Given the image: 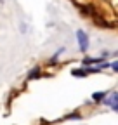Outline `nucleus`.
<instances>
[{
	"label": "nucleus",
	"instance_id": "20e7f679",
	"mask_svg": "<svg viewBox=\"0 0 118 125\" xmlns=\"http://www.w3.org/2000/svg\"><path fill=\"white\" fill-rule=\"evenodd\" d=\"M111 68H113L115 71H118V61H115V62H113V64H111Z\"/></svg>",
	"mask_w": 118,
	"mask_h": 125
},
{
	"label": "nucleus",
	"instance_id": "f03ea898",
	"mask_svg": "<svg viewBox=\"0 0 118 125\" xmlns=\"http://www.w3.org/2000/svg\"><path fill=\"white\" fill-rule=\"evenodd\" d=\"M104 96H106V92H96V94H92V99L94 101H101Z\"/></svg>",
	"mask_w": 118,
	"mask_h": 125
},
{
	"label": "nucleus",
	"instance_id": "39448f33",
	"mask_svg": "<svg viewBox=\"0 0 118 125\" xmlns=\"http://www.w3.org/2000/svg\"><path fill=\"white\" fill-rule=\"evenodd\" d=\"M2 2H4V0H0V4H2Z\"/></svg>",
	"mask_w": 118,
	"mask_h": 125
},
{
	"label": "nucleus",
	"instance_id": "f257e3e1",
	"mask_svg": "<svg viewBox=\"0 0 118 125\" xmlns=\"http://www.w3.org/2000/svg\"><path fill=\"white\" fill-rule=\"evenodd\" d=\"M77 38H78V43H80V51L85 52L88 49V38H87V35H85L83 30H78L77 31Z\"/></svg>",
	"mask_w": 118,
	"mask_h": 125
},
{
	"label": "nucleus",
	"instance_id": "7ed1b4c3",
	"mask_svg": "<svg viewBox=\"0 0 118 125\" xmlns=\"http://www.w3.org/2000/svg\"><path fill=\"white\" fill-rule=\"evenodd\" d=\"M38 75H40V71H38V68H35V71L30 73V78H35V76H38Z\"/></svg>",
	"mask_w": 118,
	"mask_h": 125
}]
</instances>
